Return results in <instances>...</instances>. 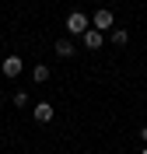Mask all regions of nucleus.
Returning <instances> with one entry per match:
<instances>
[{"label": "nucleus", "instance_id": "obj_2", "mask_svg": "<svg viewBox=\"0 0 147 154\" xmlns=\"http://www.w3.org/2000/svg\"><path fill=\"white\" fill-rule=\"evenodd\" d=\"M91 25H88V18H84V14H81V11H74V14H67V32L70 35H84V32H88Z\"/></svg>", "mask_w": 147, "mask_h": 154}, {"label": "nucleus", "instance_id": "obj_10", "mask_svg": "<svg viewBox=\"0 0 147 154\" xmlns=\"http://www.w3.org/2000/svg\"><path fill=\"white\" fill-rule=\"evenodd\" d=\"M140 137H144V140H147V126H144V130H140Z\"/></svg>", "mask_w": 147, "mask_h": 154}, {"label": "nucleus", "instance_id": "obj_7", "mask_svg": "<svg viewBox=\"0 0 147 154\" xmlns=\"http://www.w3.org/2000/svg\"><path fill=\"white\" fill-rule=\"evenodd\" d=\"M109 38H112L116 46H126V42H130V32H126V28H112V35H109Z\"/></svg>", "mask_w": 147, "mask_h": 154}, {"label": "nucleus", "instance_id": "obj_1", "mask_svg": "<svg viewBox=\"0 0 147 154\" xmlns=\"http://www.w3.org/2000/svg\"><path fill=\"white\" fill-rule=\"evenodd\" d=\"M91 28H98L102 35H105V32H112V28H116V14H112V11H95Z\"/></svg>", "mask_w": 147, "mask_h": 154}, {"label": "nucleus", "instance_id": "obj_8", "mask_svg": "<svg viewBox=\"0 0 147 154\" xmlns=\"http://www.w3.org/2000/svg\"><path fill=\"white\" fill-rule=\"evenodd\" d=\"M32 77H35V84H46V81H49V67H46V63L35 67V70H32Z\"/></svg>", "mask_w": 147, "mask_h": 154}, {"label": "nucleus", "instance_id": "obj_6", "mask_svg": "<svg viewBox=\"0 0 147 154\" xmlns=\"http://www.w3.org/2000/svg\"><path fill=\"white\" fill-rule=\"evenodd\" d=\"M56 56H63V60L74 56V38H60L56 42Z\"/></svg>", "mask_w": 147, "mask_h": 154}, {"label": "nucleus", "instance_id": "obj_4", "mask_svg": "<svg viewBox=\"0 0 147 154\" xmlns=\"http://www.w3.org/2000/svg\"><path fill=\"white\" fill-rule=\"evenodd\" d=\"M32 116H35V123H49L53 119V105L49 102H39V105L32 109Z\"/></svg>", "mask_w": 147, "mask_h": 154}, {"label": "nucleus", "instance_id": "obj_5", "mask_svg": "<svg viewBox=\"0 0 147 154\" xmlns=\"http://www.w3.org/2000/svg\"><path fill=\"white\" fill-rule=\"evenodd\" d=\"M81 38H84V46H88V49H98L102 42H105V35H102L98 28H88V32H84Z\"/></svg>", "mask_w": 147, "mask_h": 154}, {"label": "nucleus", "instance_id": "obj_11", "mask_svg": "<svg viewBox=\"0 0 147 154\" xmlns=\"http://www.w3.org/2000/svg\"><path fill=\"white\" fill-rule=\"evenodd\" d=\"M140 154H147V147H144V151H140Z\"/></svg>", "mask_w": 147, "mask_h": 154}, {"label": "nucleus", "instance_id": "obj_3", "mask_svg": "<svg viewBox=\"0 0 147 154\" xmlns=\"http://www.w3.org/2000/svg\"><path fill=\"white\" fill-rule=\"evenodd\" d=\"M0 70H4V77H18L21 70H25V63H21V56H7L0 63Z\"/></svg>", "mask_w": 147, "mask_h": 154}, {"label": "nucleus", "instance_id": "obj_9", "mask_svg": "<svg viewBox=\"0 0 147 154\" xmlns=\"http://www.w3.org/2000/svg\"><path fill=\"white\" fill-rule=\"evenodd\" d=\"M11 102H14V105H28V95H25V91H14V95H11Z\"/></svg>", "mask_w": 147, "mask_h": 154}]
</instances>
